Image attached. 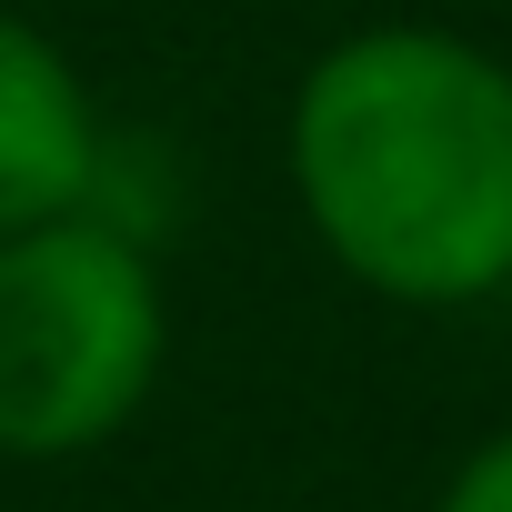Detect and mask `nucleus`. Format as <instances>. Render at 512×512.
Returning a JSON list of instances; mask_svg holds the SVG:
<instances>
[{"label": "nucleus", "instance_id": "nucleus-1", "mask_svg": "<svg viewBox=\"0 0 512 512\" xmlns=\"http://www.w3.org/2000/svg\"><path fill=\"white\" fill-rule=\"evenodd\" d=\"M292 191L322 251L382 302L452 312L512 282V61L372 21L292 91Z\"/></svg>", "mask_w": 512, "mask_h": 512}, {"label": "nucleus", "instance_id": "nucleus-2", "mask_svg": "<svg viewBox=\"0 0 512 512\" xmlns=\"http://www.w3.org/2000/svg\"><path fill=\"white\" fill-rule=\"evenodd\" d=\"M171 352L141 231L61 211L0 241V452L71 462L131 432Z\"/></svg>", "mask_w": 512, "mask_h": 512}, {"label": "nucleus", "instance_id": "nucleus-3", "mask_svg": "<svg viewBox=\"0 0 512 512\" xmlns=\"http://www.w3.org/2000/svg\"><path fill=\"white\" fill-rule=\"evenodd\" d=\"M101 191V111L51 31L0 11V241L91 211Z\"/></svg>", "mask_w": 512, "mask_h": 512}, {"label": "nucleus", "instance_id": "nucleus-4", "mask_svg": "<svg viewBox=\"0 0 512 512\" xmlns=\"http://www.w3.org/2000/svg\"><path fill=\"white\" fill-rule=\"evenodd\" d=\"M442 512H512V432H492V442L442 482Z\"/></svg>", "mask_w": 512, "mask_h": 512}]
</instances>
